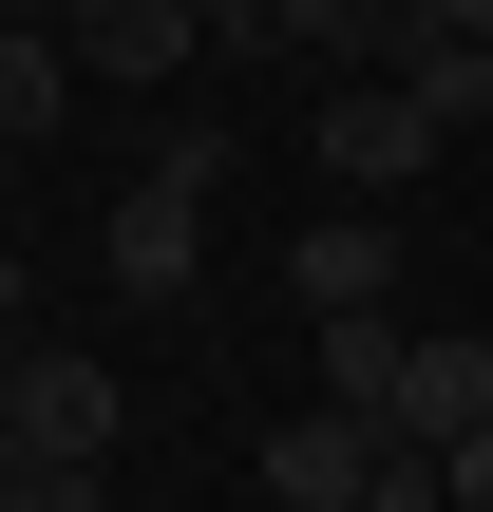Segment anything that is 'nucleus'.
I'll use <instances>...</instances> for the list:
<instances>
[{
    "instance_id": "nucleus-16",
    "label": "nucleus",
    "mask_w": 493,
    "mask_h": 512,
    "mask_svg": "<svg viewBox=\"0 0 493 512\" xmlns=\"http://www.w3.org/2000/svg\"><path fill=\"white\" fill-rule=\"evenodd\" d=\"M437 19H456V38H493V0H437Z\"/></svg>"
},
{
    "instance_id": "nucleus-7",
    "label": "nucleus",
    "mask_w": 493,
    "mask_h": 512,
    "mask_svg": "<svg viewBox=\"0 0 493 512\" xmlns=\"http://www.w3.org/2000/svg\"><path fill=\"white\" fill-rule=\"evenodd\" d=\"M285 285H304V323H323V304H399V228H380V209H342V228H304V247H285Z\"/></svg>"
},
{
    "instance_id": "nucleus-17",
    "label": "nucleus",
    "mask_w": 493,
    "mask_h": 512,
    "mask_svg": "<svg viewBox=\"0 0 493 512\" xmlns=\"http://www.w3.org/2000/svg\"><path fill=\"white\" fill-rule=\"evenodd\" d=\"M0 19H38V0H0Z\"/></svg>"
},
{
    "instance_id": "nucleus-18",
    "label": "nucleus",
    "mask_w": 493,
    "mask_h": 512,
    "mask_svg": "<svg viewBox=\"0 0 493 512\" xmlns=\"http://www.w3.org/2000/svg\"><path fill=\"white\" fill-rule=\"evenodd\" d=\"M57 512H95V494H57Z\"/></svg>"
},
{
    "instance_id": "nucleus-14",
    "label": "nucleus",
    "mask_w": 493,
    "mask_h": 512,
    "mask_svg": "<svg viewBox=\"0 0 493 512\" xmlns=\"http://www.w3.org/2000/svg\"><path fill=\"white\" fill-rule=\"evenodd\" d=\"M437 494H456V512H493V418H475V437H437Z\"/></svg>"
},
{
    "instance_id": "nucleus-12",
    "label": "nucleus",
    "mask_w": 493,
    "mask_h": 512,
    "mask_svg": "<svg viewBox=\"0 0 493 512\" xmlns=\"http://www.w3.org/2000/svg\"><path fill=\"white\" fill-rule=\"evenodd\" d=\"M361 512H456V494H437V437H380V475H361Z\"/></svg>"
},
{
    "instance_id": "nucleus-1",
    "label": "nucleus",
    "mask_w": 493,
    "mask_h": 512,
    "mask_svg": "<svg viewBox=\"0 0 493 512\" xmlns=\"http://www.w3.org/2000/svg\"><path fill=\"white\" fill-rule=\"evenodd\" d=\"M209 190H228V133H209V114H171V133H152V171L114 190V285H133V304H190V266H209Z\"/></svg>"
},
{
    "instance_id": "nucleus-3",
    "label": "nucleus",
    "mask_w": 493,
    "mask_h": 512,
    "mask_svg": "<svg viewBox=\"0 0 493 512\" xmlns=\"http://www.w3.org/2000/svg\"><path fill=\"white\" fill-rule=\"evenodd\" d=\"M57 38H76V76H114V95L209 76V19H190V0H57Z\"/></svg>"
},
{
    "instance_id": "nucleus-4",
    "label": "nucleus",
    "mask_w": 493,
    "mask_h": 512,
    "mask_svg": "<svg viewBox=\"0 0 493 512\" xmlns=\"http://www.w3.org/2000/svg\"><path fill=\"white\" fill-rule=\"evenodd\" d=\"M0 418H19L57 475H95V456H114V361H38V342H19V361H0Z\"/></svg>"
},
{
    "instance_id": "nucleus-11",
    "label": "nucleus",
    "mask_w": 493,
    "mask_h": 512,
    "mask_svg": "<svg viewBox=\"0 0 493 512\" xmlns=\"http://www.w3.org/2000/svg\"><path fill=\"white\" fill-rule=\"evenodd\" d=\"M285 38H304V57H380V38H399V0H285Z\"/></svg>"
},
{
    "instance_id": "nucleus-10",
    "label": "nucleus",
    "mask_w": 493,
    "mask_h": 512,
    "mask_svg": "<svg viewBox=\"0 0 493 512\" xmlns=\"http://www.w3.org/2000/svg\"><path fill=\"white\" fill-rule=\"evenodd\" d=\"M399 342H418L399 304H323V399H361V418H380V380H399Z\"/></svg>"
},
{
    "instance_id": "nucleus-6",
    "label": "nucleus",
    "mask_w": 493,
    "mask_h": 512,
    "mask_svg": "<svg viewBox=\"0 0 493 512\" xmlns=\"http://www.w3.org/2000/svg\"><path fill=\"white\" fill-rule=\"evenodd\" d=\"M475 418H493V342H399L380 437H475Z\"/></svg>"
},
{
    "instance_id": "nucleus-2",
    "label": "nucleus",
    "mask_w": 493,
    "mask_h": 512,
    "mask_svg": "<svg viewBox=\"0 0 493 512\" xmlns=\"http://www.w3.org/2000/svg\"><path fill=\"white\" fill-rule=\"evenodd\" d=\"M437 133H456V114H437L418 76H342V95H323V171H342V190H418Z\"/></svg>"
},
{
    "instance_id": "nucleus-13",
    "label": "nucleus",
    "mask_w": 493,
    "mask_h": 512,
    "mask_svg": "<svg viewBox=\"0 0 493 512\" xmlns=\"http://www.w3.org/2000/svg\"><path fill=\"white\" fill-rule=\"evenodd\" d=\"M209 19V57H285V0H190Z\"/></svg>"
},
{
    "instance_id": "nucleus-9",
    "label": "nucleus",
    "mask_w": 493,
    "mask_h": 512,
    "mask_svg": "<svg viewBox=\"0 0 493 512\" xmlns=\"http://www.w3.org/2000/svg\"><path fill=\"white\" fill-rule=\"evenodd\" d=\"M57 114H76V38L57 19H0V152H38Z\"/></svg>"
},
{
    "instance_id": "nucleus-5",
    "label": "nucleus",
    "mask_w": 493,
    "mask_h": 512,
    "mask_svg": "<svg viewBox=\"0 0 493 512\" xmlns=\"http://www.w3.org/2000/svg\"><path fill=\"white\" fill-rule=\"evenodd\" d=\"M361 475H380V418H361V399L266 418V494H285V512H361Z\"/></svg>"
},
{
    "instance_id": "nucleus-8",
    "label": "nucleus",
    "mask_w": 493,
    "mask_h": 512,
    "mask_svg": "<svg viewBox=\"0 0 493 512\" xmlns=\"http://www.w3.org/2000/svg\"><path fill=\"white\" fill-rule=\"evenodd\" d=\"M380 76H418V95H437L456 133H475V114H493V38H456L437 0H399V38H380Z\"/></svg>"
},
{
    "instance_id": "nucleus-15",
    "label": "nucleus",
    "mask_w": 493,
    "mask_h": 512,
    "mask_svg": "<svg viewBox=\"0 0 493 512\" xmlns=\"http://www.w3.org/2000/svg\"><path fill=\"white\" fill-rule=\"evenodd\" d=\"M0 361H19V247H0Z\"/></svg>"
}]
</instances>
